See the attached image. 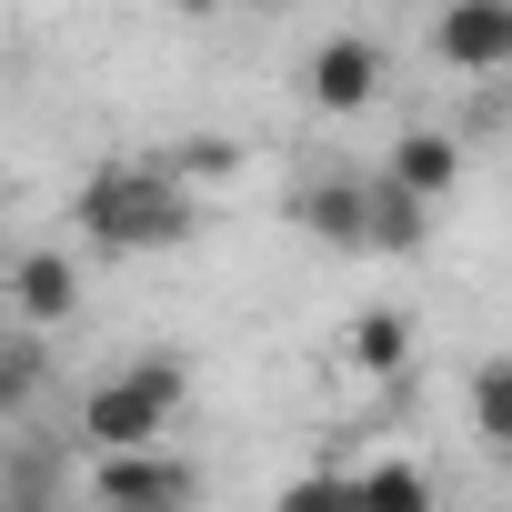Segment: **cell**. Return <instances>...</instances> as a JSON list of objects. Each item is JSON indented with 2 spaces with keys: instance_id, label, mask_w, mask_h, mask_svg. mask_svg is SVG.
<instances>
[{
  "instance_id": "obj_3",
  "label": "cell",
  "mask_w": 512,
  "mask_h": 512,
  "mask_svg": "<svg viewBox=\"0 0 512 512\" xmlns=\"http://www.w3.org/2000/svg\"><path fill=\"white\" fill-rule=\"evenodd\" d=\"M91 512H201V462H181L171 442L91 452Z\"/></svg>"
},
{
  "instance_id": "obj_1",
  "label": "cell",
  "mask_w": 512,
  "mask_h": 512,
  "mask_svg": "<svg viewBox=\"0 0 512 512\" xmlns=\"http://www.w3.org/2000/svg\"><path fill=\"white\" fill-rule=\"evenodd\" d=\"M71 221H81L91 251H181V241L201 231V201H191V181L151 151V161H101V171L81 181Z\"/></svg>"
},
{
  "instance_id": "obj_5",
  "label": "cell",
  "mask_w": 512,
  "mask_h": 512,
  "mask_svg": "<svg viewBox=\"0 0 512 512\" xmlns=\"http://www.w3.org/2000/svg\"><path fill=\"white\" fill-rule=\"evenodd\" d=\"M432 61L482 81V71H512V0H442L432 11Z\"/></svg>"
},
{
  "instance_id": "obj_6",
  "label": "cell",
  "mask_w": 512,
  "mask_h": 512,
  "mask_svg": "<svg viewBox=\"0 0 512 512\" xmlns=\"http://www.w3.org/2000/svg\"><path fill=\"white\" fill-rule=\"evenodd\" d=\"M71 312H81V262H71V251H51V241H31L21 262H11V322L61 332Z\"/></svg>"
},
{
  "instance_id": "obj_12",
  "label": "cell",
  "mask_w": 512,
  "mask_h": 512,
  "mask_svg": "<svg viewBox=\"0 0 512 512\" xmlns=\"http://www.w3.org/2000/svg\"><path fill=\"white\" fill-rule=\"evenodd\" d=\"M41 382H51V332H41V322H0V402L31 412Z\"/></svg>"
},
{
  "instance_id": "obj_2",
  "label": "cell",
  "mask_w": 512,
  "mask_h": 512,
  "mask_svg": "<svg viewBox=\"0 0 512 512\" xmlns=\"http://www.w3.org/2000/svg\"><path fill=\"white\" fill-rule=\"evenodd\" d=\"M181 402H191V372H181L171 352H141V362H121V372H101V382L81 392L71 442H81V452H141V442H171Z\"/></svg>"
},
{
  "instance_id": "obj_7",
  "label": "cell",
  "mask_w": 512,
  "mask_h": 512,
  "mask_svg": "<svg viewBox=\"0 0 512 512\" xmlns=\"http://www.w3.org/2000/svg\"><path fill=\"white\" fill-rule=\"evenodd\" d=\"M292 221L322 241V251H372V181H302L292 191Z\"/></svg>"
},
{
  "instance_id": "obj_8",
  "label": "cell",
  "mask_w": 512,
  "mask_h": 512,
  "mask_svg": "<svg viewBox=\"0 0 512 512\" xmlns=\"http://www.w3.org/2000/svg\"><path fill=\"white\" fill-rule=\"evenodd\" d=\"M412 342H422V332H412L402 302H372V312L342 322V362H352L362 382H402V372H412Z\"/></svg>"
},
{
  "instance_id": "obj_4",
  "label": "cell",
  "mask_w": 512,
  "mask_h": 512,
  "mask_svg": "<svg viewBox=\"0 0 512 512\" xmlns=\"http://www.w3.org/2000/svg\"><path fill=\"white\" fill-rule=\"evenodd\" d=\"M382 81H392V61H382V41H362V31H332V41H312V51H302V71H292L302 111H322V121H352V111H372V101H382Z\"/></svg>"
},
{
  "instance_id": "obj_15",
  "label": "cell",
  "mask_w": 512,
  "mask_h": 512,
  "mask_svg": "<svg viewBox=\"0 0 512 512\" xmlns=\"http://www.w3.org/2000/svg\"><path fill=\"white\" fill-rule=\"evenodd\" d=\"M161 161L201 191V181H221V171H241V141H221V131H181V141H161Z\"/></svg>"
},
{
  "instance_id": "obj_9",
  "label": "cell",
  "mask_w": 512,
  "mask_h": 512,
  "mask_svg": "<svg viewBox=\"0 0 512 512\" xmlns=\"http://www.w3.org/2000/svg\"><path fill=\"white\" fill-rule=\"evenodd\" d=\"M382 171H392L402 191H422V201H442V191L462 181V141H452V131H402Z\"/></svg>"
},
{
  "instance_id": "obj_13",
  "label": "cell",
  "mask_w": 512,
  "mask_h": 512,
  "mask_svg": "<svg viewBox=\"0 0 512 512\" xmlns=\"http://www.w3.org/2000/svg\"><path fill=\"white\" fill-rule=\"evenodd\" d=\"M462 412H472V432H482L492 452H512V352L472 362V382H462Z\"/></svg>"
},
{
  "instance_id": "obj_14",
  "label": "cell",
  "mask_w": 512,
  "mask_h": 512,
  "mask_svg": "<svg viewBox=\"0 0 512 512\" xmlns=\"http://www.w3.org/2000/svg\"><path fill=\"white\" fill-rule=\"evenodd\" d=\"M272 512H352V462H312L272 492Z\"/></svg>"
},
{
  "instance_id": "obj_16",
  "label": "cell",
  "mask_w": 512,
  "mask_h": 512,
  "mask_svg": "<svg viewBox=\"0 0 512 512\" xmlns=\"http://www.w3.org/2000/svg\"><path fill=\"white\" fill-rule=\"evenodd\" d=\"M191 11H282V0H191Z\"/></svg>"
},
{
  "instance_id": "obj_11",
  "label": "cell",
  "mask_w": 512,
  "mask_h": 512,
  "mask_svg": "<svg viewBox=\"0 0 512 512\" xmlns=\"http://www.w3.org/2000/svg\"><path fill=\"white\" fill-rule=\"evenodd\" d=\"M422 241H432V201L402 191L392 171H372V251H402V262H412Z\"/></svg>"
},
{
  "instance_id": "obj_10",
  "label": "cell",
  "mask_w": 512,
  "mask_h": 512,
  "mask_svg": "<svg viewBox=\"0 0 512 512\" xmlns=\"http://www.w3.org/2000/svg\"><path fill=\"white\" fill-rule=\"evenodd\" d=\"M352 512H442L422 462H352Z\"/></svg>"
}]
</instances>
